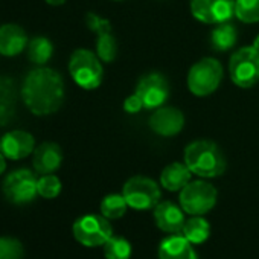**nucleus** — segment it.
<instances>
[{
    "instance_id": "nucleus-1",
    "label": "nucleus",
    "mask_w": 259,
    "mask_h": 259,
    "mask_svg": "<svg viewBox=\"0 0 259 259\" xmlns=\"http://www.w3.org/2000/svg\"><path fill=\"white\" fill-rule=\"evenodd\" d=\"M20 95L23 104L32 114H54L64 102L66 90L63 76L51 67L38 66L25 76Z\"/></svg>"
},
{
    "instance_id": "nucleus-2",
    "label": "nucleus",
    "mask_w": 259,
    "mask_h": 259,
    "mask_svg": "<svg viewBox=\"0 0 259 259\" xmlns=\"http://www.w3.org/2000/svg\"><path fill=\"white\" fill-rule=\"evenodd\" d=\"M183 159L191 172L201 179L220 177L227 166L221 148L215 142L206 139L191 142L185 148Z\"/></svg>"
},
{
    "instance_id": "nucleus-3",
    "label": "nucleus",
    "mask_w": 259,
    "mask_h": 259,
    "mask_svg": "<svg viewBox=\"0 0 259 259\" xmlns=\"http://www.w3.org/2000/svg\"><path fill=\"white\" fill-rule=\"evenodd\" d=\"M69 73L78 87L84 90H95L101 85L104 78L102 61L89 49H75L69 60Z\"/></svg>"
},
{
    "instance_id": "nucleus-4",
    "label": "nucleus",
    "mask_w": 259,
    "mask_h": 259,
    "mask_svg": "<svg viewBox=\"0 0 259 259\" xmlns=\"http://www.w3.org/2000/svg\"><path fill=\"white\" fill-rule=\"evenodd\" d=\"M223 81V66L217 58L206 57L192 64L188 72V89L192 95L204 98L212 95Z\"/></svg>"
},
{
    "instance_id": "nucleus-5",
    "label": "nucleus",
    "mask_w": 259,
    "mask_h": 259,
    "mask_svg": "<svg viewBox=\"0 0 259 259\" xmlns=\"http://www.w3.org/2000/svg\"><path fill=\"white\" fill-rule=\"evenodd\" d=\"M229 75L239 89H251L259 81V52L253 45L233 52L229 60Z\"/></svg>"
},
{
    "instance_id": "nucleus-6",
    "label": "nucleus",
    "mask_w": 259,
    "mask_h": 259,
    "mask_svg": "<svg viewBox=\"0 0 259 259\" xmlns=\"http://www.w3.org/2000/svg\"><path fill=\"white\" fill-rule=\"evenodd\" d=\"M218 192L206 180H191L179 195L180 207L188 215H204L217 204Z\"/></svg>"
},
{
    "instance_id": "nucleus-7",
    "label": "nucleus",
    "mask_w": 259,
    "mask_h": 259,
    "mask_svg": "<svg viewBox=\"0 0 259 259\" xmlns=\"http://www.w3.org/2000/svg\"><path fill=\"white\" fill-rule=\"evenodd\" d=\"M122 195L125 197L128 207L136 210L154 209L160 203V188L159 185L144 176H135L128 179L122 188Z\"/></svg>"
},
{
    "instance_id": "nucleus-8",
    "label": "nucleus",
    "mask_w": 259,
    "mask_h": 259,
    "mask_svg": "<svg viewBox=\"0 0 259 259\" xmlns=\"http://www.w3.org/2000/svg\"><path fill=\"white\" fill-rule=\"evenodd\" d=\"M38 177L28 168H20L10 172L4 183L2 191L5 198L17 206L34 201L38 195Z\"/></svg>"
},
{
    "instance_id": "nucleus-9",
    "label": "nucleus",
    "mask_w": 259,
    "mask_h": 259,
    "mask_svg": "<svg viewBox=\"0 0 259 259\" xmlns=\"http://www.w3.org/2000/svg\"><path fill=\"white\" fill-rule=\"evenodd\" d=\"M72 232L75 239L85 247L104 245L113 235L108 218H105L102 213L101 215L89 213L78 218L73 223Z\"/></svg>"
},
{
    "instance_id": "nucleus-10",
    "label": "nucleus",
    "mask_w": 259,
    "mask_h": 259,
    "mask_svg": "<svg viewBox=\"0 0 259 259\" xmlns=\"http://www.w3.org/2000/svg\"><path fill=\"white\" fill-rule=\"evenodd\" d=\"M135 93L141 98L145 110H156L168 101L169 82L162 73L150 72L141 76Z\"/></svg>"
},
{
    "instance_id": "nucleus-11",
    "label": "nucleus",
    "mask_w": 259,
    "mask_h": 259,
    "mask_svg": "<svg viewBox=\"0 0 259 259\" xmlns=\"http://www.w3.org/2000/svg\"><path fill=\"white\" fill-rule=\"evenodd\" d=\"M191 14L204 25L230 22L235 16V0H191Z\"/></svg>"
},
{
    "instance_id": "nucleus-12",
    "label": "nucleus",
    "mask_w": 259,
    "mask_h": 259,
    "mask_svg": "<svg viewBox=\"0 0 259 259\" xmlns=\"http://www.w3.org/2000/svg\"><path fill=\"white\" fill-rule=\"evenodd\" d=\"M85 23L92 32L96 34V55L102 63H113L117 55V41L111 31L110 20L89 13L85 16Z\"/></svg>"
},
{
    "instance_id": "nucleus-13",
    "label": "nucleus",
    "mask_w": 259,
    "mask_h": 259,
    "mask_svg": "<svg viewBox=\"0 0 259 259\" xmlns=\"http://www.w3.org/2000/svg\"><path fill=\"white\" fill-rule=\"evenodd\" d=\"M185 126V114L177 107H159L150 116V128L162 138H174Z\"/></svg>"
},
{
    "instance_id": "nucleus-14",
    "label": "nucleus",
    "mask_w": 259,
    "mask_h": 259,
    "mask_svg": "<svg viewBox=\"0 0 259 259\" xmlns=\"http://www.w3.org/2000/svg\"><path fill=\"white\" fill-rule=\"evenodd\" d=\"M35 150V139L25 130H13L0 139V151L8 160H20Z\"/></svg>"
},
{
    "instance_id": "nucleus-15",
    "label": "nucleus",
    "mask_w": 259,
    "mask_h": 259,
    "mask_svg": "<svg viewBox=\"0 0 259 259\" xmlns=\"http://www.w3.org/2000/svg\"><path fill=\"white\" fill-rule=\"evenodd\" d=\"M63 163L61 147L55 142H43L32 153V166L40 176L54 174Z\"/></svg>"
},
{
    "instance_id": "nucleus-16",
    "label": "nucleus",
    "mask_w": 259,
    "mask_h": 259,
    "mask_svg": "<svg viewBox=\"0 0 259 259\" xmlns=\"http://www.w3.org/2000/svg\"><path fill=\"white\" fill-rule=\"evenodd\" d=\"M156 226L166 233L177 235L182 233L185 226V210L171 201H162L154 207Z\"/></svg>"
},
{
    "instance_id": "nucleus-17",
    "label": "nucleus",
    "mask_w": 259,
    "mask_h": 259,
    "mask_svg": "<svg viewBox=\"0 0 259 259\" xmlns=\"http://www.w3.org/2000/svg\"><path fill=\"white\" fill-rule=\"evenodd\" d=\"M28 43V34L20 25L7 23L0 26V55L16 57L26 51Z\"/></svg>"
},
{
    "instance_id": "nucleus-18",
    "label": "nucleus",
    "mask_w": 259,
    "mask_h": 259,
    "mask_svg": "<svg viewBox=\"0 0 259 259\" xmlns=\"http://www.w3.org/2000/svg\"><path fill=\"white\" fill-rule=\"evenodd\" d=\"M19 89L11 76H0V126L11 123L16 116Z\"/></svg>"
},
{
    "instance_id": "nucleus-19",
    "label": "nucleus",
    "mask_w": 259,
    "mask_h": 259,
    "mask_svg": "<svg viewBox=\"0 0 259 259\" xmlns=\"http://www.w3.org/2000/svg\"><path fill=\"white\" fill-rule=\"evenodd\" d=\"M159 259H198L189 242L182 233L165 238L159 245Z\"/></svg>"
},
{
    "instance_id": "nucleus-20",
    "label": "nucleus",
    "mask_w": 259,
    "mask_h": 259,
    "mask_svg": "<svg viewBox=\"0 0 259 259\" xmlns=\"http://www.w3.org/2000/svg\"><path fill=\"white\" fill-rule=\"evenodd\" d=\"M192 179L191 169L183 162H172L166 165L160 174V185L171 192L182 191Z\"/></svg>"
},
{
    "instance_id": "nucleus-21",
    "label": "nucleus",
    "mask_w": 259,
    "mask_h": 259,
    "mask_svg": "<svg viewBox=\"0 0 259 259\" xmlns=\"http://www.w3.org/2000/svg\"><path fill=\"white\" fill-rule=\"evenodd\" d=\"M209 41H210V48L215 52H227L238 41V29L230 22L215 25V28L210 32Z\"/></svg>"
},
{
    "instance_id": "nucleus-22",
    "label": "nucleus",
    "mask_w": 259,
    "mask_h": 259,
    "mask_svg": "<svg viewBox=\"0 0 259 259\" xmlns=\"http://www.w3.org/2000/svg\"><path fill=\"white\" fill-rule=\"evenodd\" d=\"M28 60L35 66H46L54 55V45L48 37L37 35L29 40L26 48Z\"/></svg>"
},
{
    "instance_id": "nucleus-23",
    "label": "nucleus",
    "mask_w": 259,
    "mask_h": 259,
    "mask_svg": "<svg viewBox=\"0 0 259 259\" xmlns=\"http://www.w3.org/2000/svg\"><path fill=\"white\" fill-rule=\"evenodd\" d=\"M182 235L192 244H203L210 235V224L201 215H192L185 221Z\"/></svg>"
},
{
    "instance_id": "nucleus-24",
    "label": "nucleus",
    "mask_w": 259,
    "mask_h": 259,
    "mask_svg": "<svg viewBox=\"0 0 259 259\" xmlns=\"http://www.w3.org/2000/svg\"><path fill=\"white\" fill-rule=\"evenodd\" d=\"M128 203L122 194H110L101 201V213L108 220L122 218L126 212Z\"/></svg>"
},
{
    "instance_id": "nucleus-25",
    "label": "nucleus",
    "mask_w": 259,
    "mask_h": 259,
    "mask_svg": "<svg viewBox=\"0 0 259 259\" xmlns=\"http://www.w3.org/2000/svg\"><path fill=\"white\" fill-rule=\"evenodd\" d=\"M105 259H130L132 256V244L123 236L111 235L110 239L104 244Z\"/></svg>"
},
{
    "instance_id": "nucleus-26",
    "label": "nucleus",
    "mask_w": 259,
    "mask_h": 259,
    "mask_svg": "<svg viewBox=\"0 0 259 259\" xmlns=\"http://www.w3.org/2000/svg\"><path fill=\"white\" fill-rule=\"evenodd\" d=\"M235 17L247 25L259 23V0H235Z\"/></svg>"
},
{
    "instance_id": "nucleus-27",
    "label": "nucleus",
    "mask_w": 259,
    "mask_h": 259,
    "mask_svg": "<svg viewBox=\"0 0 259 259\" xmlns=\"http://www.w3.org/2000/svg\"><path fill=\"white\" fill-rule=\"evenodd\" d=\"M25 247L14 236H0V259H23Z\"/></svg>"
},
{
    "instance_id": "nucleus-28",
    "label": "nucleus",
    "mask_w": 259,
    "mask_h": 259,
    "mask_svg": "<svg viewBox=\"0 0 259 259\" xmlns=\"http://www.w3.org/2000/svg\"><path fill=\"white\" fill-rule=\"evenodd\" d=\"M38 195L46 198V200H52V198H57L61 192V180L54 176V174H45L38 179Z\"/></svg>"
},
{
    "instance_id": "nucleus-29",
    "label": "nucleus",
    "mask_w": 259,
    "mask_h": 259,
    "mask_svg": "<svg viewBox=\"0 0 259 259\" xmlns=\"http://www.w3.org/2000/svg\"><path fill=\"white\" fill-rule=\"evenodd\" d=\"M123 110L128 113V114H138L141 110H144V104L141 101V98L133 93V95H130L125 102H123Z\"/></svg>"
},
{
    "instance_id": "nucleus-30",
    "label": "nucleus",
    "mask_w": 259,
    "mask_h": 259,
    "mask_svg": "<svg viewBox=\"0 0 259 259\" xmlns=\"http://www.w3.org/2000/svg\"><path fill=\"white\" fill-rule=\"evenodd\" d=\"M7 171V157L4 156V153L0 151V176Z\"/></svg>"
},
{
    "instance_id": "nucleus-31",
    "label": "nucleus",
    "mask_w": 259,
    "mask_h": 259,
    "mask_svg": "<svg viewBox=\"0 0 259 259\" xmlns=\"http://www.w3.org/2000/svg\"><path fill=\"white\" fill-rule=\"evenodd\" d=\"M46 4H49L51 7H60L63 4H66V0H45Z\"/></svg>"
},
{
    "instance_id": "nucleus-32",
    "label": "nucleus",
    "mask_w": 259,
    "mask_h": 259,
    "mask_svg": "<svg viewBox=\"0 0 259 259\" xmlns=\"http://www.w3.org/2000/svg\"><path fill=\"white\" fill-rule=\"evenodd\" d=\"M253 48L259 52V34H257V35H256V38L253 40Z\"/></svg>"
},
{
    "instance_id": "nucleus-33",
    "label": "nucleus",
    "mask_w": 259,
    "mask_h": 259,
    "mask_svg": "<svg viewBox=\"0 0 259 259\" xmlns=\"http://www.w3.org/2000/svg\"><path fill=\"white\" fill-rule=\"evenodd\" d=\"M113 2H120V0H113Z\"/></svg>"
}]
</instances>
